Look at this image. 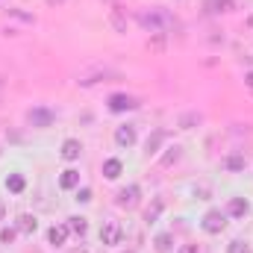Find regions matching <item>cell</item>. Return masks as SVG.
<instances>
[{
  "instance_id": "10",
  "label": "cell",
  "mask_w": 253,
  "mask_h": 253,
  "mask_svg": "<svg viewBox=\"0 0 253 253\" xmlns=\"http://www.w3.org/2000/svg\"><path fill=\"white\" fill-rule=\"evenodd\" d=\"M80 153H83V144H80L77 138H68V141L62 144V159H68V162L80 159Z\"/></svg>"
},
{
  "instance_id": "6",
  "label": "cell",
  "mask_w": 253,
  "mask_h": 253,
  "mask_svg": "<svg viewBox=\"0 0 253 253\" xmlns=\"http://www.w3.org/2000/svg\"><path fill=\"white\" fill-rule=\"evenodd\" d=\"M115 141H118L121 147H132V144H135V126H129V124L118 126V129H115Z\"/></svg>"
},
{
  "instance_id": "29",
  "label": "cell",
  "mask_w": 253,
  "mask_h": 253,
  "mask_svg": "<svg viewBox=\"0 0 253 253\" xmlns=\"http://www.w3.org/2000/svg\"><path fill=\"white\" fill-rule=\"evenodd\" d=\"M3 215H6V206H3V200H0V221H3Z\"/></svg>"
},
{
  "instance_id": "9",
  "label": "cell",
  "mask_w": 253,
  "mask_h": 253,
  "mask_svg": "<svg viewBox=\"0 0 253 253\" xmlns=\"http://www.w3.org/2000/svg\"><path fill=\"white\" fill-rule=\"evenodd\" d=\"M248 212H251V206H248L245 197H233L230 206H227V215H233V218H245Z\"/></svg>"
},
{
  "instance_id": "5",
  "label": "cell",
  "mask_w": 253,
  "mask_h": 253,
  "mask_svg": "<svg viewBox=\"0 0 253 253\" xmlns=\"http://www.w3.org/2000/svg\"><path fill=\"white\" fill-rule=\"evenodd\" d=\"M135 106H138V100L129 97V94H112L109 97V109L112 112H126V109H135Z\"/></svg>"
},
{
  "instance_id": "16",
  "label": "cell",
  "mask_w": 253,
  "mask_h": 253,
  "mask_svg": "<svg viewBox=\"0 0 253 253\" xmlns=\"http://www.w3.org/2000/svg\"><path fill=\"white\" fill-rule=\"evenodd\" d=\"M24 186H27V183H24V177H21V174H9V177H6V189L12 191V194H21Z\"/></svg>"
},
{
  "instance_id": "27",
  "label": "cell",
  "mask_w": 253,
  "mask_h": 253,
  "mask_svg": "<svg viewBox=\"0 0 253 253\" xmlns=\"http://www.w3.org/2000/svg\"><path fill=\"white\" fill-rule=\"evenodd\" d=\"M180 253H200V251H197V245H183Z\"/></svg>"
},
{
  "instance_id": "17",
  "label": "cell",
  "mask_w": 253,
  "mask_h": 253,
  "mask_svg": "<svg viewBox=\"0 0 253 253\" xmlns=\"http://www.w3.org/2000/svg\"><path fill=\"white\" fill-rule=\"evenodd\" d=\"M159 215H162V200H153V203L147 206V212H144V221L153 224V221H159Z\"/></svg>"
},
{
  "instance_id": "4",
  "label": "cell",
  "mask_w": 253,
  "mask_h": 253,
  "mask_svg": "<svg viewBox=\"0 0 253 253\" xmlns=\"http://www.w3.org/2000/svg\"><path fill=\"white\" fill-rule=\"evenodd\" d=\"M138 197H141V189L138 186H126V189L118 191V206L132 209V206H138Z\"/></svg>"
},
{
  "instance_id": "24",
  "label": "cell",
  "mask_w": 253,
  "mask_h": 253,
  "mask_svg": "<svg viewBox=\"0 0 253 253\" xmlns=\"http://www.w3.org/2000/svg\"><path fill=\"white\" fill-rule=\"evenodd\" d=\"M227 253H251V248H248L245 242H230V248H227Z\"/></svg>"
},
{
  "instance_id": "12",
  "label": "cell",
  "mask_w": 253,
  "mask_h": 253,
  "mask_svg": "<svg viewBox=\"0 0 253 253\" xmlns=\"http://www.w3.org/2000/svg\"><path fill=\"white\" fill-rule=\"evenodd\" d=\"M36 227H39V221L33 218V215H18V221H15V230L18 233H36Z\"/></svg>"
},
{
  "instance_id": "13",
  "label": "cell",
  "mask_w": 253,
  "mask_h": 253,
  "mask_svg": "<svg viewBox=\"0 0 253 253\" xmlns=\"http://www.w3.org/2000/svg\"><path fill=\"white\" fill-rule=\"evenodd\" d=\"M77 186H80V171H74V168L62 171V177H59V189H77Z\"/></svg>"
},
{
  "instance_id": "18",
  "label": "cell",
  "mask_w": 253,
  "mask_h": 253,
  "mask_svg": "<svg viewBox=\"0 0 253 253\" xmlns=\"http://www.w3.org/2000/svg\"><path fill=\"white\" fill-rule=\"evenodd\" d=\"M109 21H112V27H115V33H126V18L121 15V9H112V15H109Z\"/></svg>"
},
{
  "instance_id": "8",
  "label": "cell",
  "mask_w": 253,
  "mask_h": 253,
  "mask_svg": "<svg viewBox=\"0 0 253 253\" xmlns=\"http://www.w3.org/2000/svg\"><path fill=\"white\" fill-rule=\"evenodd\" d=\"M68 224H56V227H50L47 230V242L53 245V248H59V245H65V239H68Z\"/></svg>"
},
{
  "instance_id": "30",
  "label": "cell",
  "mask_w": 253,
  "mask_h": 253,
  "mask_svg": "<svg viewBox=\"0 0 253 253\" xmlns=\"http://www.w3.org/2000/svg\"><path fill=\"white\" fill-rule=\"evenodd\" d=\"M248 24H251V27H253V18H248Z\"/></svg>"
},
{
  "instance_id": "19",
  "label": "cell",
  "mask_w": 253,
  "mask_h": 253,
  "mask_svg": "<svg viewBox=\"0 0 253 253\" xmlns=\"http://www.w3.org/2000/svg\"><path fill=\"white\" fill-rule=\"evenodd\" d=\"M224 168L227 171H245V156H227V162H224Z\"/></svg>"
},
{
  "instance_id": "11",
  "label": "cell",
  "mask_w": 253,
  "mask_h": 253,
  "mask_svg": "<svg viewBox=\"0 0 253 253\" xmlns=\"http://www.w3.org/2000/svg\"><path fill=\"white\" fill-rule=\"evenodd\" d=\"M121 171H124L121 159H106V162H103V177H106V180H118Z\"/></svg>"
},
{
  "instance_id": "26",
  "label": "cell",
  "mask_w": 253,
  "mask_h": 253,
  "mask_svg": "<svg viewBox=\"0 0 253 253\" xmlns=\"http://www.w3.org/2000/svg\"><path fill=\"white\" fill-rule=\"evenodd\" d=\"M194 121H200V115H186V118L180 121V126H183V129H189V124H194Z\"/></svg>"
},
{
  "instance_id": "7",
  "label": "cell",
  "mask_w": 253,
  "mask_h": 253,
  "mask_svg": "<svg viewBox=\"0 0 253 253\" xmlns=\"http://www.w3.org/2000/svg\"><path fill=\"white\" fill-rule=\"evenodd\" d=\"M30 124H33V126H50V124H53V112L39 106V109H33V112H30Z\"/></svg>"
},
{
  "instance_id": "1",
  "label": "cell",
  "mask_w": 253,
  "mask_h": 253,
  "mask_svg": "<svg viewBox=\"0 0 253 253\" xmlns=\"http://www.w3.org/2000/svg\"><path fill=\"white\" fill-rule=\"evenodd\" d=\"M138 24H141L150 36H162V33L171 27V18H168L165 12H159V9H150V12H141V15H138Z\"/></svg>"
},
{
  "instance_id": "28",
  "label": "cell",
  "mask_w": 253,
  "mask_h": 253,
  "mask_svg": "<svg viewBox=\"0 0 253 253\" xmlns=\"http://www.w3.org/2000/svg\"><path fill=\"white\" fill-rule=\"evenodd\" d=\"M245 85H248V88H251V91H253V71H251V74H248V77H245Z\"/></svg>"
},
{
  "instance_id": "15",
  "label": "cell",
  "mask_w": 253,
  "mask_h": 253,
  "mask_svg": "<svg viewBox=\"0 0 253 253\" xmlns=\"http://www.w3.org/2000/svg\"><path fill=\"white\" fill-rule=\"evenodd\" d=\"M153 248H156V253H168L171 248H174V239H171L168 233H162V236L153 239Z\"/></svg>"
},
{
  "instance_id": "14",
  "label": "cell",
  "mask_w": 253,
  "mask_h": 253,
  "mask_svg": "<svg viewBox=\"0 0 253 253\" xmlns=\"http://www.w3.org/2000/svg\"><path fill=\"white\" fill-rule=\"evenodd\" d=\"M68 230L77 233V236H85V233H88V221H85L83 215H74V218H68Z\"/></svg>"
},
{
  "instance_id": "2",
  "label": "cell",
  "mask_w": 253,
  "mask_h": 253,
  "mask_svg": "<svg viewBox=\"0 0 253 253\" xmlns=\"http://www.w3.org/2000/svg\"><path fill=\"white\" fill-rule=\"evenodd\" d=\"M224 227H227V215L221 209H212V212L203 215V230L206 233H221Z\"/></svg>"
},
{
  "instance_id": "3",
  "label": "cell",
  "mask_w": 253,
  "mask_h": 253,
  "mask_svg": "<svg viewBox=\"0 0 253 253\" xmlns=\"http://www.w3.org/2000/svg\"><path fill=\"white\" fill-rule=\"evenodd\" d=\"M121 236H124V230H121L118 221H106L103 230H100V242H103V245H118Z\"/></svg>"
},
{
  "instance_id": "22",
  "label": "cell",
  "mask_w": 253,
  "mask_h": 253,
  "mask_svg": "<svg viewBox=\"0 0 253 253\" xmlns=\"http://www.w3.org/2000/svg\"><path fill=\"white\" fill-rule=\"evenodd\" d=\"M15 236H18V230H15V227L0 230V242H3V245H12V242H15Z\"/></svg>"
},
{
  "instance_id": "21",
  "label": "cell",
  "mask_w": 253,
  "mask_h": 253,
  "mask_svg": "<svg viewBox=\"0 0 253 253\" xmlns=\"http://www.w3.org/2000/svg\"><path fill=\"white\" fill-rule=\"evenodd\" d=\"M162 138H165V132L159 129V132H153L150 138H147V153H156V147L162 144Z\"/></svg>"
},
{
  "instance_id": "25",
  "label": "cell",
  "mask_w": 253,
  "mask_h": 253,
  "mask_svg": "<svg viewBox=\"0 0 253 253\" xmlns=\"http://www.w3.org/2000/svg\"><path fill=\"white\" fill-rule=\"evenodd\" d=\"M77 200H80V203H88V200H91V191H88V189H80V191H77Z\"/></svg>"
},
{
  "instance_id": "20",
  "label": "cell",
  "mask_w": 253,
  "mask_h": 253,
  "mask_svg": "<svg viewBox=\"0 0 253 253\" xmlns=\"http://www.w3.org/2000/svg\"><path fill=\"white\" fill-rule=\"evenodd\" d=\"M177 159H180V147L174 144V147H168V153L162 156V165H165V168H171V165H174Z\"/></svg>"
},
{
  "instance_id": "23",
  "label": "cell",
  "mask_w": 253,
  "mask_h": 253,
  "mask_svg": "<svg viewBox=\"0 0 253 253\" xmlns=\"http://www.w3.org/2000/svg\"><path fill=\"white\" fill-rule=\"evenodd\" d=\"M215 12H233V0H212L209 3Z\"/></svg>"
},
{
  "instance_id": "31",
  "label": "cell",
  "mask_w": 253,
  "mask_h": 253,
  "mask_svg": "<svg viewBox=\"0 0 253 253\" xmlns=\"http://www.w3.org/2000/svg\"><path fill=\"white\" fill-rule=\"evenodd\" d=\"M0 94H3V83H0Z\"/></svg>"
}]
</instances>
